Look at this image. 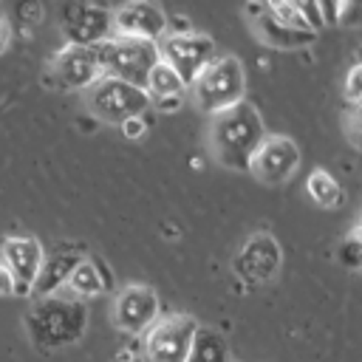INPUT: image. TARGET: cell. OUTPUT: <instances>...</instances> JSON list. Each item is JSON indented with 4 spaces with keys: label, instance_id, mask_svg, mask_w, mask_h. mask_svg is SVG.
Instances as JSON below:
<instances>
[{
    "label": "cell",
    "instance_id": "cell-16",
    "mask_svg": "<svg viewBox=\"0 0 362 362\" xmlns=\"http://www.w3.org/2000/svg\"><path fill=\"white\" fill-rule=\"evenodd\" d=\"M252 28H255V34H257L269 48H303V45H308V42L317 40V34L294 31V28L277 23V20L266 11V6H263V11H260L257 17H252Z\"/></svg>",
    "mask_w": 362,
    "mask_h": 362
},
{
    "label": "cell",
    "instance_id": "cell-1",
    "mask_svg": "<svg viewBox=\"0 0 362 362\" xmlns=\"http://www.w3.org/2000/svg\"><path fill=\"white\" fill-rule=\"evenodd\" d=\"M263 139V119L246 99L215 113L209 122V150L215 161L226 170H249V161Z\"/></svg>",
    "mask_w": 362,
    "mask_h": 362
},
{
    "label": "cell",
    "instance_id": "cell-27",
    "mask_svg": "<svg viewBox=\"0 0 362 362\" xmlns=\"http://www.w3.org/2000/svg\"><path fill=\"white\" fill-rule=\"evenodd\" d=\"M348 133H351V141L362 150V107H356L351 113V124H348Z\"/></svg>",
    "mask_w": 362,
    "mask_h": 362
},
{
    "label": "cell",
    "instance_id": "cell-28",
    "mask_svg": "<svg viewBox=\"0 0 362 362\" xmlns=\"http://www.w3.org/2000/svg\"><path fill=\"white\" fill-rule=\"evenodd\" d=\"M184 99H187V96H178V99H153L150 107H156L158 113H173V110H178V107L184 105Z\"/></svg>",
    "mask_w": 362,
    "mask_h": 362
},
{
    "label": "cell",
    "instance_id": "cell-13",
    "mask_svg": "<svg viewBox=\"0 0 362 362\" xmlns=\"http://www.w3.org/2000/svg\"><path fill=\"white\" fill-rule=\"evenodd\" d=\"M51 74L57 79V88L62 90H88L99 76V57H96V45L93 48H82V45H65L54 62H51Z\"/></svg>",
    "mask_w": 362,
    "mask_h": 362
},
{
    "label": "cell",
    "instance_id": "cell-23",
    "mask_svg": "<svg viewBox=\"0 0 362 362\" xmlns=\"http://www.w3.org/2000/svg\"><path fill=\"white\" fill-rule=\"evenodd\" d=\"M337 255H339V263H342V266L362 272V238H359V232H356V229H354L351 235H345V238H342V243H339Z\"/></svg>",
    "mask_w": 362,
    "mask_h": 362
},
{
    "label": "cell",
    "instance_id": "cell-22",
    "mask_svg": "<svg viewBox=\"0 0 362 362\" xmlns=\"http://www.w3.org/2000/svg\"><path fill=\"white\" fill-rule=\"evenodd\" d=\"M325 23H339V25H362V0L351 3H320Z\"/></svg>",
    "mask_w": 362,
    "mask_h": 362
},
{
    "label": "cell",
    "instance_id": "cell-3",
    "mask_svg": "<svg viewBox=\"0 0 362 362\" xmlns=\"http://www.w3.org/2000/svg\"><path fill=\"white\" fill-rule=\"evenodd\" d=\"M243 88H246V76H243V62L232 54H221L215 62H209L195 82L187 88L192 96V105L201 113H221L238 102H243Z\"/></svg>",
    "mask_w": 362,
    "mask_h": 362
},
{
    "label": "cell",
    "instance_id": "cell-4",
    "mask_svg": "<svg viewBox=\"0 0 362 362\" xmlns=\"http://www.w3.org/2000/svg\"><path fill=\"white\" fill-rule=\"evenodd\" d=\"M96 57H99L102 76H113V79H122L127 85L144 88L150 71L158 62V45L147 42V40L113 34L110 40L96 45Z\"/></svg>",
    "mask_w": 362,
    "mask_h": 362
},
{
    "label": "cell",
    "instance_id": "cell-30",
    "mask_svg": "<svg viewBox=\"0 0 362 362\" xmlns=\"http://www.w3.org/2000/svg\"><path fill=\"white\" fill-rule=\"evenodd\" d=\"M14 277H11V272L0 263V297H8V294H14Z\"/></svg>",
    "mask_w": 362,
    "mask_h": 362
},
{
    "label": "cell",
    "instance_id": "cell-25",
    "mask_svg": "<svg viewBox=\"0 0 362 362\" xmlns=\"http://www.w3.org/2000/svg\"><path fill=\"white\" fill-rule=\"evenodd\" d=\"M300 11L305 17V25L317 34L322 25H325V17H322V6L320 3H300Z\"/></svg>",
    "mask_w": 362,
    "mask_h": 362
},
{
    "label": "cell",
    "instance_id": "cell-14",
    "mask_svg": "<svg viewBox=\"0 0 362 362\" xmlns=\"http://www.w3.org/2000/svg\"><path fill=\"white\" fill-rule=\"evenodd\" d=\"M113 34L158 42L167 34V14L156 3H124L113 8Z\"/></svg>",
    "mask_w": 362,
    "mask_h": 362
},
{
    "label": "cell",
    "instance_id": "cell-18",
    "mask_svg": "<svg viewBox=\"0 0 362 362\" xmlns=\"http://www.w3.org/2000/svg\"><path fill=\"white\" fill-rule=\"evenodd\" d=\"M187 362H229V345L215 328L198 325Z\"/></svg>",
    "mask_w": 362,
    "mask_h": 362
},
{
    "label": "cell",
    "instance_id": "cell-32",
    "mask_svg": "<svg viewBox=\"0 0 362 362\" xmlns=\"http://www.w3.org/2000/svg\"><path fill=\"white\" fill-rule=\"evenodd\" d=\"M359 226H362V218H359Z\"/></svg>",
    "mask_w": 362,
    "mask_h": 362
},
{
    "label": "cell",
    "instance_id": "cell-5",
    "mask_svg": "<svg viewBox=\"0 0 362 362\" xmlns=\"http://www.w3.org/2000/svg\"><path fill=\"white\" fill-rule=\"evenodd\" d=\"M85 102L90 113L107 124H124L133 116H144L150 107V96L144 88L127 85L113 76H99L85 90Z\"/></svg>",
    "mask_w": 362,
    "mask_h": 362
},
{
    "label": "cell",
    "instance_id": "cell-10",
    "mask_svg": "<svg viewBox=\"0 0 362 362\" xmlns=\"http://www.w3.org/2000/svg\"><path fill=\"white\" fill-rule=\"evenodd\" d=\"M59 28H62V37L68 40V45L93 48L113 37V11L102 8V6L71 3L62 8Z\"/></svg>",
    "mask_w": 362,
    "mask_h": 362
},
{
    "label": "cell",
    "instance_id": "cell-9",
    "mask_svg": "<svg viewBox=\"0 0 362 362\" xmlns=\"http://www.w3.org/2000/svg\"><path fill=\"white\" fill-rule=\"evenodd\" d=\"M280 266H283V249L274 240V235H269V232L252 235L240 246V252L235 255V260H232V269H235L238 280L246 283L249 288L269 283L280 272Z\"/></svg>",
    "mask_w": 362,
    "mask_h": 362
},
{
    "label": "cell",
    "instance_id": "cell-6",
    "mask_svg": "<svg viewBox=\"0 0 362 362\" xmlns=\"http://www.w3.org/2000/svg\"><path fill=\"white\" fill-rule=\"evenodd\" d=\"M156 45H158V59L164 65H170L187 88L195 82V76L209 62H215L221 57L215 40L206 37V34H198V31H192V34H164Z\"/></svg>",
    "mask_w": 362,
    "mask_h": 362
},
{
    "label": "cell",
    "instance_id": "cell-15",
    "mask_svg": "<svg viewBox=\"0 0 362 362\" xmlns=\"http://www.w3.org/2000/svg\"><path fill=\"white\" fill-rule=\"evenodd\" d=\"M82 257H85V255H82L79 246H74V243H59L51 255L42 257V269H40V274H37V280H34L31 297L42 300V297H51V294L62 291L65 283H68V277H71V272L76 269V263H79Z\"/></svg>",
    "mask_w": 362,
    "mask_h": 362
},
{
    "label": "cell",
    "instance_id": "cell-26",
    "mask_svg": "<svg viewBox=\"0 0 362 362\" xmlns=\"http://www.w3.org/2000/svg\"><path fill=\"white\" fill-rule=\"evenodd\" d=\"M122 127V133L127 136V139H141L144 133H147V122H144V116H133V119H127L124 124H119Z\"/></svg>",
    "mask_w": 362,
    "mask_h": 362
},
{
    "label": "cell",
    "instance_id": "cell-19",
    "mask_svg": "<svg viewBox=\"0 0 362 362\" xmlns=\"http://www.w3.org/2000/svg\"><path fill=\"white\" fill-rule=\"evenodd\" d=\"M305 192H308V198H311L314 204H320V206H325V209H328V206L337 209V206L342 204V198H345L342 184L337 181V175L328 173V170H322V167L311 170V175H308V181H305Z\"/></svg>",
    "mask_w": 362,
    "mask_h": 362
},
{
    "label": "cell",
    "instance_id": "cell-17",
    "mask_svg": "<svg viewBox=\"0 0 362 362\" xmlns=\"http://www.w3.org/2000/svg\"><path fill=\"white\" fill-rule=\"evenodd\" d=\"M62 291H68L71 297H76V300H88V297H99L102 291H107V286H105V280H102V272H99V266L93 263V257H82L79 263H76V269L71 272V277H68V283H65V288Z\"/></svg>",
    "mask_w": 362,
    "mask_h": 362
},
{
    "label": "cell",
    "instance_id": "cell-21",
    "mask_svg": "<svg viewBox=\"0 0 362 362\" xmlns=\"http://www.w3.org/2000/svg\"><path fill=\"white\" fill-rule=\"evenodd\" d=\"M266 11L277 20V23H283V25H288V28H294V31H308V34H314L308 25H305V17H303V11H300V3H291V0H274V3H266Z\"/></svg>",
    "mask_w": 362,
    "mask_h": 362
},
{
    "label": "cell",
    "instance_id": "cell-8",
    "mask_svg": "<svg viewBox=\"0 0 362 362\" xmlns=\"http://www.w3.org/2000/svg\"><path fill=\"white\" fill-rule=\"evenodd\" d=\"M297 167H300V147L294 144V139L280 133H272V136L266 133L246 173H252L266 187H277V184H286L297 173Z\"/></svg>",
    "mask_w": 362,
    "mask_h": 362
},
{
    "label": "cell",
    "instance_id": "cell-20",
    "mask_svg": "<svg viewBox=\"0 0 362 362\" xmlns=\"http://www.w3.org/2000/svg\"><path fill=\"white\" fill-rule=\"evenodd\" d=\"M144 90H147L150 102H153V99H178V96H187V85L181 82V76H178L170 65H164L161 59H158L156 68L150 71Z\"/></svg>",
    "mask_w": 362,
    "mask_h": 362
},
{
    "label": "cell",
    "instance_id": "cell-11",
    "mask_svg": "<svg viewBox=\"0 0 362 362\" xmlns=\"http://www.w3.org/2000/svg\"><path fill=\"white\" fill-rule=\"evenodd\" d=\"M158 320V294L144 283H130L116 291L113 300V325L124 334H144Z\"/></svg>",
    "mask_w": 362,
    "mask_h": 362
},
{
    "label": "cell",
    "instance_id": "cell-31",
    "mask_svg": "<svg viewBox=\"0 0 362 362\" xmlns=\"http://www.w3.org/2000/svg\"><path fill=\"white\" fill-rule=\"evenodd\" d=\"M356 232H359V238H362V226H356Z\"/></svg>",
    "mask_w": 362,
    "mask_h": 362
},
{
    "label": "cell",
    "instance_id": "cell-24",
    "mask_svg": "<svg viewBox=\"0 0 362 362\" xmlns=\"http://www.w3.org/2000/svg\"><path fill=\"white\" fill-rule=\"evenodd\" d=\"M345 96L356 105V107H362V65L356 62L351 71H348V76H345Z\"/></svg>",
    "mask_w": 362,
    "mask_h": 362
},
{
    "label": "cell",
    "instance_id": "cell-12",
    "mask_svg": "<svg viewBox=\"0 0 362 362\" xmlns=\"http://www.w3.org/2000/svg\"><path fill=\"white\" fill-rule=\"evenodd\" d=\"M42 257H45V249L40 246L37 238H25V235H14V238H6L0 243V263L11 272L14 277V294H31L34 288V280L42 269Z\"/></svg>",
    "mask_w": 362,
    "mask_h": 362
},
{
    "label": "cell",
    "instance_id": "cell-2",
    "mask_svg": "<svg viewBox=\"0 0 362 362\" xmlns=\"http://www.w3.org/2000/svg\"><path fill=\"white\" fill-rule=\"evenodd\" d=\"M88 328V305L68 291H57L51 297H42L34 303V308L25 314V331L34 345L45 351L68 348L82 339Z\"/></svg>",
    "mask_w": 362,
    "mask_h": 362
},
{
    "label": "cell",
    "instance_id": "cell-7",
    "mask_svg": "<svg viewBox=\"0 0 362 362\" xmlns=\"http://www.w3.org/2000/svg\"><path fill=\"white\" fill-rule=\"evenodd\" d=\"M198 322L189 314H170L158 317L144 331V362H187Z\"/></svg>",
    "mask_w": 362,
    "mask_h": 362
},
{
    "label": "cell",
    "instance_id": "cell-29",
    "mask_svg": "<svg viewBox=\"0 0 362 362\" xmlns=\"http://www.w3.org/2000/svg\"><path fill=\"white\" fill-rule=\"evenodd\" d=\"M11 40H14V31H11V23L0 14V54H6L11 48Z\"/></svg>",
    "mask_w": 362,
    "mask_h": 362
}]
</instances>
